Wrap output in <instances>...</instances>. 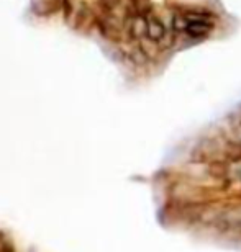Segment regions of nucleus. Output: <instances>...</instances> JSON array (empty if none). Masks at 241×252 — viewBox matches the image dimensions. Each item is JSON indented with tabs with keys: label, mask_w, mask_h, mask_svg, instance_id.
Listing matches in <instances>:
<instances>
[{
	"label": "nucleus",
	"mask_w": 241,
	"mask_h": 252,
	"mask_svg": "<svg viewBox=\"0 0 241 252\" xmlns=\"http://www.w3.org/2000/svg\"><path fill=\"white\" fill-rule=\"evenodd\" d=\"M169 25H168V20H164L158 12L154 13H149L148 15V20H146V36L148 39H151V41L161 44V46H164L166 39L169 38Z\"/></svg>",
	"instance_id": "obj_1"
}]
</instances>
